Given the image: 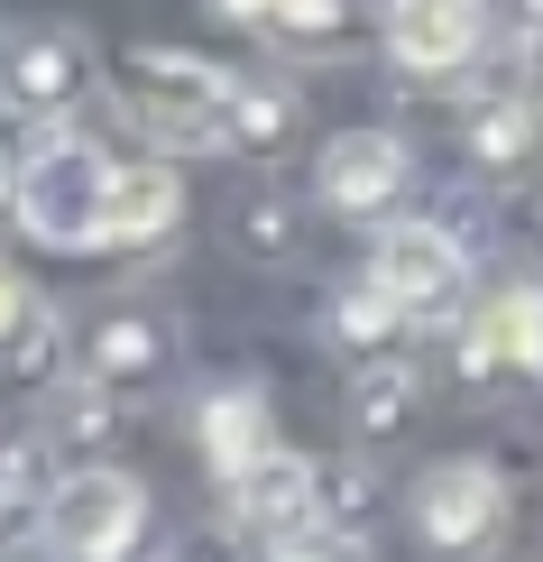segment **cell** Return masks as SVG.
<instances>
[{"label": "cell", "instance_id": "1", "mask_svg": "<svg viewBox=\"0 0 543 562\" xmlns=\"http://www.w3.org/2000/svg\"><path fill=\"white\" fill-rule=\"evenodd\" d=\"M230 92L240 75H222L194 46H129L121 56V102L148 130V157H230Z\"/></svg>", "mask_w": 543, "mask_h": 562}, {"label": "cell", "instance_id": "11", "mask_svg": "<svg viewBox=\"0 0 543 562\" xmlns=\"http://www.w3.org/2000/svg\"><path fill=\"white\" fill-rule=\"evenodd\" d=\"M230 517H240L258 544H276V535H304L314 526V452H258L240 480H230Z\"/></svg>", "mask_w": 543, "mask_h": 562}, {"label": "cell", "instance_id": "28", "mask_svg": "<svg viewBox=\"0 0 543 562\" xmlns=\"http://www.w3.org/2000/svg\"><path fill=\"white\" fill-rule=\"evenodd\" d=\"M0 56H10V29H0Z\"/></svg>", "mask_w": 543, "mask_h": 562}, {"label": "cell", "instance_id": "8", "mask_svg": "<svg viewBox=\"0 0 543 562\" xmlns=\"http://www.w3.org/2000/svg\"><path fill=\"white\" fill-rule=\"evenodd\" d=\"M377 37L406 75H470L488 46V0H387Z\"/></svg>", "mask_w": 543, "mask_h": 562}, {"label": "cell", "instance_id": "23", "mask_svg": "<svg viewBox=\"0 0 543 562\" xmlns=\"http://www.w3.org/2000/svg\"><path fill=\"white\" fill-rule=\"evenodd\" d=\"M516 92L543 111V0H516Z\"/></svg>", "mask_w": 543, "mask_h": 562}, {"label": "cell", "instance_id": "24", "mask_svg": "<svg viewBox=\"0 0 543 562\" xmlns=\"http://www.w3.org/2000/svg\"><path fill=\"white\" fill-rule=\"evenodd\" d=\"M268 562H360L350 553V535H323V526H304V535H276Z\"/></svg>", "mask_w": 543, "mask_h": 562}, {"label": "cell", "instance_id": "18", "mask_svg": "<svg viewBox=\"0 0 543 562\" xmlns=\"http://www.w3.org/2000/svg\"><path fill=\"white\" fill-rule=\"evenodd\" d=\"M295 130H304L295 92H286V83H249V75H240V92H230V157H276Z\"/></svg>", "mask_w": 543, "mask_h": 562}, {"label": "cell", "instance_id": "21", "mask_svg": "<svg viewBox=\"0 0 543 562\" xmlns=\"http://www.w3.org/2000/svg\"><path fill=\"white\" fill-rule=\"evenodd\" d=\"M0 379H19V387H56L65 379V323H56V304H37L29 333L0 350Z\"/></svg>", "mask_w": 543, "mask_h": 562}, {"label": "cell", "instance_id": "6", "mask_svg": "<svg viewBox=\"0 0 543 562\" xmlns=\"http://www.w3.org/2000/svg\"><path fill=\"white\" fill-rule=\"evenodd\" d=\"M406 194H415V148L396 130H332L323 138V157H314V203L332 222H396L406 213Z\"/></svg>", "mask_w": 543, "mask_h": 562}, {"label": "cell", "instance_id": "27", "mask_svg": "<svg viewBox=\"0 0 543 562\" xmlns=\"http://www.w3.org/2000/svg\"><path fill=\"white\" fill-rule=\"evenodd\" d=\"M19 157L29 148H10V130H0V213H10V194H19Z\"/></svg>", "mask_w": 543, "mask_h": 562}, {"label": "cell", "instance_id": "16", "mask_svg": "<svg viewBox=\"0 0 543 562\" xmlns=\"http://www.w3.org/2000/svg\"><path fill=\"white\" fill-rule=\"evenodd\" d=\"M268 37L276 46H304V56H332V46L377 37V0H286Z\"/></svg>", "mask_w": 543, "mask_h": 562}, {"label": "cell", "instance_id": "20", "mask_svg": "<svg viewBox=\"0 0 543 562\" xmlns=\"http://www.w3.org/2000/svg\"><path fill=\"white\" fill-rule=\"evenodd\" d=\"M332 323H341V341L360 350V360H377V350H396V333H406V314H396L387 295L369 286V277H350L341 304H332Z\"/></svg>", "mask_w": 543, "mask_h": 562}, {"label": "cell", "instance_id": "17", "mask_svg": "<svg viewBox=\"0 0 543 562\" xmlns=\"http://www.w3.org/2000/svg\"><path fill=\"white\" fill-rule=\"evenodd\" d=\"M111 425H121V396L92 387L83 369L75 379H56V396H46V452H92V442H111Z\"/></svg>", "mask_w": 543, "mask_h": 562}, {"label": "cell", "instance_id": "4", "mask_svg": "<svg viewBox=\"0 0 543 562\" xmlns=\"http://www.w3.org/2000/svg\"><path fill=\"white\" fill-rule=\"evenodd\" d=\"M406 517H415V535H423V553H442V562H488V553L507 544V526H516V498H507V471H498V461L452 452V461H433V471L415 480Z\"/></svg>", "mask_w": 543, "mask_h": 562}, {"label": "cell", "instance_id": "9", "mask_svg": "<svg viewBox=\"0 0 543 562\" xmlns=\"http://www.w3.org/2000/svg\"><path fill=\"white\" fill-rule=\"evenodd\" d=\"M543 369V286H498L479 314H461V379H516Z\"/></svg>", "mask_w": 543, "mask_h": 562}, {"label": "cell", "instance_id": "25", "mask_svg": "<svg viewBox=\"0 0 543 562\" xmlns=\"http://www.w3.org/2000/svg\"><path fill=\"white\" fill-rule=\"evenodd\" d=\"M29 314H37V286H29V277H19L10 259H0V350L29 333Z\"/></svg>", "mask_w": 543, "mask_h": 562}, {"label": "cell", "instance_id": "15", "mask_svg": "<svg viewBox=\"0 0 543 562\" xmlns=\"http://www.w3.org/2000/svg\"><path fill=\"white\" fill-rule=\"evenodd\" d=\"M46 498H56V452H46V434H0V544L46 526Z\"/></svg>", "mask_w": 543, "mask_h": 562}, {"label": "cell", "instance_id": "3", "mask_svg": "<svg viewBox=\"0 0 543 562\" xmlns=\"http://www.w3.org/2000/svg\"><path fill=\"white\" fill-rule=\"evenodd\" d=\"M369 286L406 314V333H433V323H452L470 314V249L452 240L442 222H423V213H396V222H377V240H369Z\"/></svg>", "mask_w": 543, "mask_h": 562}, {"label": "cell", "instance_id": "7", "mask_svg": "<svg viewBox=\"0 0 543 562\" xmlns=\"http://www.w3.org/2000/svg\"><path fill=\"white\" fill-rule=\"evenodd\" d=\"M83 92H92V37H75V29L10 37V56H0V111H10V121L56 130Z\"/></svg>", "mask_w": 543, "mask_h": 562}, {"label": "cell", "instance_id": "2", "mask_svg": "<svg viewBox=\"0 0 543 562\" xmlns=\"http://www.w3.org/2000/svg\"><path fill=\"white\" fill-rule=\"evenodd\" d=\"M111 167L92 138L75 130H46L29 157H19V194H10V222L29 231L37 249H102V203H111Z\"/></svg>", "mask_w": 543, "mask_h": 562}, {"label": "cell", "instance_id": "14", "mask_svg": "<svg viewBox=\"0 0 543 562\" xmlns=\"http://www.w3.org/2000/svg\"><path fill=\"white\" fill-rule=\"evenodd\" d=\"M415 415H423V369L406 360V350H377V360L350 369V425H360L369 442L406 434Z\"/></svg>", "mask_w": 543, "mask_h": 562}, {"label": "cell", "instance_id": "26", "mask_svg": "<svg viewBox=\"0 0 543 562\" xmlns=\"http://www.w3.org/2000/svg\"><path fill=\"white\" fill-rule=\"evenodd\" d=\"M276 10H286V0H212V19H230V29H258V37L276 29Z\"/></svg>", "mask_w": 543, "mask_h": 562}, {"label": "cell", "instance_id": "29", "mask_svg": "<svg viewBox=\"0 0 543 562\" xmlns=\"http://www.w3.org/2000/svg\"><path fill=\"white\" fill-rule=\"evenodd\" d=\"M534 379H543V369H534Z\"/></svg>", "mask_w": 543, "mask_h": 562}, {"label": "cell", "instance_id": "22", "mask_svg": "<svg viewBox=\"0 0 543 562\" xmlns=\"http://www.w3.org/2000/svg\"><path fill=\"white\" fill-rule=\"evenodd\" d=\"M240 240L258 249V259H276V249L295 240V203H286V194H249V213H240Z\"/></svg>", "mask_w": 543, "mask_h": 562}, {"label": "cell", "instance_id": "10", "mask_svg": "<svg viewBox=\"0 0 543 562\" xmlns=\"http://www.w3.org/2000/svg\"><path fill=\"white\" fill-rule=\"evenodd\" d=\"M184 222V167L176 157H129L111 167V203H102V249H157Z\"/></svg>", "mask_w": 543, "mask_h": 562}, {"label": "cell", "instance_id": "5", "mask_svg": "<svg viewBox=\"0 0 543 562\" xmlns=\"http://www.w3.org/2000/svg\"><path fill=\"white\" fill-rule=\"evenodd\" d=\"M37 535L56 544V562H138V544H148V480L83 461V471L56 480Z\"/></svg>", "mask_w": 543, "mask_h": 562}, {"label": "cell", "instance_id": "13", "mask_svg": "<svg viewBox=\"0 0 543 562\" xmlns=\"http://www.w3.org/2000/svg\"><path fill=\"white\" fill-rule=\"evenodd\" d=\"M157 369H167V323H157V314H111V323H92V341H83V379H92V387L138 396V387H157Z\"/></svg>", "mask_w": 543, "mask_h": 562}, {"label": "cell", "instance_id": "19", "mask_svg": "<svg viewBox=\"0 0 543 562\" xmlns=\"http://www.w3.org/2000/svg\"><path fill=\"white\" fill-rule=\"evenodd\" d=\"M534 130H543V111L525 102V92H488V102L470 111V157H479V167H525Z\"/></svg>", "mask_w": 543, "mask_h": 562}, {"label": "cell", "instance_id": "12", "mask_svg": "<svg viewBox=\"0 0 543 562\" xmlns=\"http://www.w3.org/2000/svg\"><path fill=\"white\" fill-rule=\"evenodd\" d=\"M194 442H203L212 480L230 488L258 452H276V415H268V396H258V387H212L203 406H194Z\"/></svg>", "mask_w": 543, "mask_h": 562}]
</instances>
